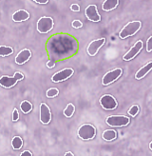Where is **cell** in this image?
I'll return each mask as SVG.
<instances>
[{
    "mask_svg": "<svg viewBox=\"0 0 152 156\" xmlns=\"http://www.w3.org/2000/svg\"><path fill=\"white\" fill-rule=\"evenodd\" d=\"M47 50L51 60H61L75 54L78 50V44L71 35L57 34L49 40Z\"/></svg>",
    "mask_w": 152,
    "mask_h": 156,
    "instance_id": "cell-1",
    "label": "cell"
},
{
    "mask_svg": "<svg viewBox=\"0 0 152 156\" xmlns=\"http://www.w3.org/2000/svg\"><path fill=\"white\" fill-rule=\"evenodd\" d=\"M141 27H142V23L138 20L129 22L121 30L119 36L121 39H126L129 36H133L134 34H136L139 32Z\"/></svg>",
    "mask_w": 152,
    "mask_h": 156,
    "instance_id": "cell-2",
    "label": "cell"
},
{
    "mask_svg": "<svg viewBox=\"0 0 152 156\" xmlns=\"http://www.w3.org/2000/svg\"><path fill=\"white\" fill-rule=\"evenodd\" d=\"M24 79V75L21 73L16 72L13 76H1L0 78V85L5 89H11L17 84L18 81Z\"/></svg>",
    "mask_w": 152,
    "mask_h": 156,
    "instance_id": "cell-3",
    "label": "cell"
},
{
    "mask_svg": "<svg viewBox=\"0 0 152 156\" xmlns=\"http://www.w3.org/2000/svg\"><path fill=\"white\" fill-rule=\"evenodd\" d=\"M105 123L110 127H126L130 123V119L125 115H111L105 119Z\"/></svg>",
    "mask_w": 152,
    "mask_h": 156,
    "instance_id": "cell-4",
    "label": "cell"
},
{
    "mask_svg": "<svg viewBox=\"0 0 152 156\" xmlns=\"http://www.w3.org/2000/svg\"><path fill=\"white\" fill-rule=\"evenodd\" d=\"M96 135V129L90 124H84L78 129V136L83 140H91Z\"/></svg>",
    "mask_w": 152,
    "mask_h": 156,
    "instance_id": "cell-5",
    "label": "cell"
},
{
    "mask_svg": "<svg viewBox=\"0 0 152 156\" xmlns=\"http://www.w3.org/2000/svg\"><path fill=\"white\" fill-rule=\"evenodd\" d=\"M54 21L51 17L43 16L37 21V30L40 34H48L53 29Z\"/></svg>",
    "mask_w": 152,
    "mask_h": 156,
    "instance_id": "cell-6",
    "label": "cell"
},
{
    "mask_svg": "<svg viewBox=\"0 0 152 156\" xmlns=\"http://www.w3.org/2000/svg\"><path fill=\"white\" fill-rule=\"evenodd\" d=\"M74 73L73 69L71 68H66L63 69L62 71H59L55 74H53L51 77V81L54 83H59V82H63L67 80L68 78L71 77Z\"/></svg>",
    "mask_w": 152,
    "mask_h": 156,
    "instance_id": "cell-7",
    "label": "cell"
},
{
    "mask_svg": "<svg viewBox=\"0 0 152 156\" xmlns=\"http://www.w3.org/2000/svg\"><path fill=\"white\" fill-rule=\"evenodd\" d=\"M123 73V69H120V68H117L115 69H112V71L106 73L103 78H102V84L104 86H108L111 83H113L115 80H117L118 78L122 75Z\"/></svg>",
    "mask_w": 152,
    "mask_h": 156,
    "instance_id": "cell-8",
    "label": "cell"
},
{
    "mask_svg": "<svg viewBox=\"0 0 152 156\" xmlns=\"http://www.w3.org/2000/svg\"><path fill=\"white\" fill-rule=\"evenodd\" d=\"M100 104L103 108L108 111H113L117 108V101L112 95L105 94L100 98Z\"/></svg>",
    "mask_w": 152,
    "mask_h": 156,
    "instance_id": "cell-9",
    "label": "cell"
},
{
    "mask_svg": "<svg viewBox=\"0 0 152 156\" xmlns=\"http://www.w3.org/2000/svg\"><path fill=\"white\" fill-rule=\"evenodd\" d=\"M143 48V43L142 40H138L135 44L134 46H132L130 50H129L125 55L123 56V59L125 61H129L131 60L133 58H135L137 55H138V53L142 51V49Z\"/></svg>",
    "mask_w": 152,
    "mask_h": 156,
    "instance_id": "cell-10",
    "label": "cell"
},
{
    "mask_svg": "<svg viewBox=\"0 0 152 156\" xmlns=\"http://www.w3.org/2000/svg\"><path fill=\"white\" fill-rule=\"evenodd\" d=\"M105 43V38H100V39H96V40L91 41L88 48H87V51L89 54L90 56H95L98 53L99 50H100L102 47L104 46V44Z\"/></svg>",
    "mask_w": 152,
    "mask_h": 156,
    "instance_id": "cell-11",
    "label": "cell"
},
{
    "mask_svg": "<svg viewBox=\"0 0 152 156\" xmlns=\"http://www.w3.org/2000/svg\"><path fill=\"white\" fill-rule=\"evenodd\" d=\"M85 14L87 18L89 21L92 22H99L101 20V15L99 14L98 10H97V6L96 5H89L86 8L85 10Z\"/></svg>",
    "mask_w": 152,
    "mask_h": 156,
    "instance_id": "cell-12",
    "label": "cell"
},
{
    "mask_svg": "<svg viewBox=\"0 0 152 156\" xmlns=\"http://www.w3.org/2000/svg\"><path fill=\"white\" fill-rule=\"evenodd\" d=\"M51 120V112L47 104L42 103L40 105V121L42 124L47 125Z\"/></svg>",
    "mask_w": 152,
    "mask_h": 156,
    "instance_id": "cell-13",
    "label": "cell"
},
{
    "mask_svg": "<svg viewBox=\"0 0 152 156\" xmlns=\"http://www.w3.org/2000/svg\"><path fill=\"white\" fill-rule=\"evenodd\" d=\"M30 56H32V51H30L29 49L22 50L16 55V57H15V63H16L17 65L25 64L26 62L29 61Z\"/></svg>",
    "mask_w": 152,
    "mask_h": 156,
    "instance_id": "cell-14",
    "label": "cell"
},
{
    "mask_svg": "<svg viewBox=\"0 0 152 156\" xmlns=\"http://www.w3.org/2000/svg\"><path fill=\"white\" fill-rule=\"evenodd\" d=\"M152 69V61L148 62V63H147L144 66H143L138 72L136 73L135 74V78L136 79H138V80H141L143 79V78L146 76L150 71Z\"/></svg>",
    "mask_w": 152,
    "mask_h": 156,
    "instance_id": "cell-15",
    "label": "cell"
},
{
    "mask_svg": "<svg viewBox=\"0 0 152 156\" xmlns=\"http://www.w3.org/2000/svg\"><path fill=\"white\" fill-rule=\"evenodd\" d=\"M29 18V13L25 11V10H19L17 12H15L12 14V20L14 22H22L26 21Z\"/></svg>",
    "mask_w": 152,
    "mask_h": 156,
    "instance_id": "cell-16",
    "label": "cell"
},
{
    "mask_svg": "<svg viewBox=\"0 0 152 156\" xmlns=\"http://www.w3.org/2000/svg\"><path fill=\"white\" fill-rule=\"evenodd\" d=\"M118 4H119L118 0H105L102 5V9L105 12H110L115 9L118 6Z\"/></svg>",
    "mask_w": 152,
    "mask_h": 156,
    "instance_id": "cell-17",
    "label": "cell"
},
{
    "mask_svg": "<svg viewBox=\"0 0 152 156\" xmlns=\"http://www.w3.org/2000/svg\"><path fill=\"white\" fill-rule=\"evenodd\" d=\"M102 137L105 141H113L117 138V132L114 129H106L103 132Z\"/></svg>",
    "mask_w": 152,
    "mask_h": 156,
    "instance_id": "cell-18",
    "label": "cell"
},
{
    "mask_svg": "<svg viewBox=\"0 0 152 156\" xmlns=\"http://www.w3.org/2000/svg\"><path fill=\"white\" fill-rule=\"evenodd\" d=\"M20 108L23 112V113H29L30 111L33 110V104L27 100H24V101H22L21 104H20Z\"/></svg>",
    "mask_w": 152,
    "mask_h": 156,
    "instance_id": "cell-19",
    "label": "cell"
},
{
    "mask_svg": "<svg viewBox=\"0 0 152 156\" xmlns=\"http://www.w3.org/2000/svg\"><path fill=\"white\" fill-rule=\"evenodd\" d=\"M13 53V49L11 48V47H7V46H0V55L1 57H6L9 56L11 54Z\"/></svg>",
    "mask_w": 152,
    "mask_h": 156,
    "instance_id": "cell-20",
    "label": "cell"
},
{
    "mask_svg": "<svg viewBox=\"0 0 152 156\" xmlns=\"http://www.w3.org/2000/svg\"><path fill=\"white\" fill-rule=\"evenodd\" d=\"M12 146L13 147V150L15 151H18L20 150L22 146H23V140L21 137L19 136H15L12 138Z\"/></svg>",
    "mask_w": 152,
    "mask_h": 156,
    "instance_id": "cell-21",
    "label": "cell"
},
{
    "mask_svg": "<svg viewBox=\"0 0 152 156\" xmlns=\"http://www.w3.org/2000/svg\"><path fill=\"white\" fill-rule=\"evenodd\" d=\"M74 112H75V107H74V105L71 104V103H70V104L67 106V108H65L63 112H64V115L66 117L70 118V117H71L73 115Z\"/></svg>",
    "mask_w": 152,
    "mask_h": 156,
    "instance_id": "cell-22",
    "label": "cell"
},
{
    "mask_svg": "<svg viewBox=\"0 0 152 156\" xmlns=\"http://www.w3.org/2000/svg\"><path fill=\"white\" fill-rule=\"evenodd\" d=\"M58 93H59L58 89H56V88H50V89H49L47 90V93H46V94H47V97H49V98H53V97L57 96Z\"/></svg>",
    "mask_w": 152,
    "mask_h": 156,
    "instance_id": "cell-23",
    "label": "cell"
},
{
    "mask_svg": "<svg viewBox=\"0 0 152 156\" xmlns=\"http://www.w3.org/2000/svg\"><path fill=\"white\" fill-rule=\"evenodd\" d=\"M138 112H139V107L137 106V105H133V106L128 110L129 115L132 116V117H135L137 114H138Z\"/></svg>",
    "mask_w": 152,
    "mask_h": 156,
    "instance_id": "cell-24",
    "label": "cell"
},
{
    "mask_svg": "<svg viewBox=\"0 0 152 156\" xmlns=\"http://www.w3.org/2000/svg\"><path fill=\"white\" fill-rule=\"evenodd\" d=\"M71 25H72V27L75 28V29H80V28L83 27V23H82L80 20L76 19V20H73V21H72Z\"/></svg>",
    "mask_w": 152,
    "mask_h": 156,
    "instance_id": "cell-25",
    "label": "cell"
},
{
    "mask_svg": "<svg viewBox=\"0 0 152 156\" xmlns=\"http://www.w3.org/2000/svg\"><path fill=\"white\" fill-rule=\"evenodd\" d=\"M147 52L152 51V35L147 39Z\"/></svg>",
    "mask_w": 152,
    "mask_h": 156,
    "instance_id": "cell-26",
    "label": "cell"
},
{
    "mask_svg": "<svg viewBox=\"0 0 152 156\" xmlns=\"http://www.w3.org/2000/svg\"><path fill=\"white\" fill-rule=\"evenodd\" d=\"M19 118V114H18V111L16 108H14L13 110V113H12V121L13 122H16Z\"/></svg>",
    "mask_w": 152,
    "mask_h": 156,
    "instance_id": "cell-27",
    "label": "cell"
},
{
    "mask_svg": "<svg viewBox=\"0 0 152 156\" xmlns=\"http://www.w3.org/2000/svg\"><path fill=\"white\" fill-rule=\"evenodd\" d=\"M71 10L72 12H79L80 11V6L78 4H72L71 6Z\"/></svg>",
    "mask_w": 152,
    "mask_h": 156,
    "instance_id": "cell-28",
    "label": "cell"
},
{
    "mask_svg": "<svg viewBox=\"0 0 152 156\" xmlns=\"http://www.w3.org/2000/svg\"><path fill=\"white\" fill-rule=\"evenodd\" d=\"M55 66V61H53V60H50V61H48L47 62V67L49 68V69H51V68H53Z\"/></svg>",
    "mask_w": 152,
    "mask_h": 156,
    "instance_id": "cell-29",
    "label": "cell"
},
{
    "mask_svg": "<svg viewBox=\"0 0 152 156\" xmlns=\"http://www.w3.org/2000/svg\"><path fill=\"white\" fill-rule=\"evenodd\" d=\"M20 156H33V154H32V152L29 151H23L21 153Z\"/></svg>",
    "mask_w": 152,
    "mask_h": 156,
    "instance_id": "cell-30",
    "label": "cell"
},
{
    "mask_svg": "<svg viewBox=\"0 0 152 156\" xmlns=\"http://www.w3.org/2000/svg\"><path fill=\"white\" fill-rule=\"evenodd\" d=\"M34 2L37 4H47L49 0H34Z\"/></svg>",
    "mask_w": 152,
    "mask_h": 156,
    "instance_id": "cell-31",
    "label": "cell"
},
{
    "mask_svg": "<svg viewBox=\"0 0 152 156\" xmlns=\"http://www.w3.org/2000/svg\"><path fill=\"white\" fill-rule=\"evenodd\" d=\"M65 156H74V155H73V153H72V152L67 151V152H66V153H65Z\"/></svg>",
    "mask_w": 152,
    "mask_h": 156,
    "instance_id": "cell-32",
    "label": "cell"
},
{
    "mask_svg": "<svg viewBox=\"0 0 152 156\" xmlns=\"http://www.w3.org/2000/svg\"><path fill=\"white\" fill-rule=\"evenodd\" d=\"M149 149H150V150L152 151V141H151V142L149 143Z\"/></svg>",
    "mask_w": 152,
    "mask_h": 156,
    "instance_id": "cell-33",
    "label": "cell"
}]
</instances>
